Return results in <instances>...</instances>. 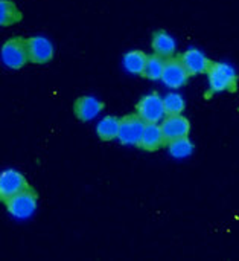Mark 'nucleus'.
<instances>
[{
  "mask_svg": "<svg viewBox=\"0 0 239 261\" xmlns=\"http://www.w3.org/2000/svg\"><path fill=\"white\" fill-rule=\"evenodd\" d=\"M168 147H169V153L174 158H180V159L182 158H188L192 153V150H194V144L191 142V139L188 136L169 142Z\"/></svg>",
  "mask_w": 239,
  "mask_h": 261,
  "instance_id": "19",
  "label": "nucleus"
},
{
  "mask_svg": "<svg viewBox=\"0 0 239 261\" xmlns=\"http://www.w3.org/2000/svg\"><path fill=\"white\" fill-rule=\"evenodd\" d=\"M180 58H182L185 67L188 69V72L191 73V76L207 73V70L211 69L212 63H214L198 49H189L185 54H182Z\"/></svg>",
  "mask_w": 239,
  "mask_h": 261,
  "instance_id": "11",
  "label": "nucleus"
},
{
  "mask_svg": "<svg viewBox=\"0 0 239 261\" xmlns=\"http://www.w3.org/2000/svg\"><path fill=\"white\" fill-rule=\"evenodd\" d=\"M162 133H163V139H165V145H168L169 142L180 139V138H186L189 136L191 132V122L188 118H185L183 115H172V116H166L162 121Z\"/></svg>",
  "mask_w": 239,
  "mask_h": 261,
  "instance_id": "8",
  "label": "nucleus"
},
{
  "mask_svg": "<svg viewBox=\"0 0 239 261\" xmlns=\"http://www.w3.org/2000/svg\"><path fill=\"white\" fill-rule=\"evenodd\" d=\"M23 14L15 3L11 0H0V24L2 26H12L21 21Z\"/></svg>",
  "mask_w": 239,
  "mask_h": 261,
  "instance_id": "16",
  "label": "nucleus"
},
{
  "mask_svg": "<svg viewBox=\"0 0 239 261\" xmlns=\"http://www.w3.org/2000/svg\"><path fill=\"white\" fill-rule=\"evenodd\" d=\"M137 115L142 118L145 124H159L165 115V106L163 99L157 92H153L150 95H145L136 106Z\"/></svg>",
  "mask_w": 239,
  "mask_h": 261,
  "instance_id": "4",
  "label": "nucleus"
},
{
  "mask_svg": "<svg viewBox=\"0 0 239 261\" xmlns=\"http://www.w3.org/2000/svg\"><path fill=\"white\" fill-rule=\"evenodd\" d=\"M163 106H165V115L172 116V115H182L185 112V99L178 93H168L163 98Z\"/></svg>",
  "mask_w": 239,
  "mask_h": 261,
  "instance_id": "18",
  "label": "nucleus"
},
{
  "mask_svg": "<svg viewBox=\"0 0 239 261\" xmlns=\"http://www.w3.org/2000/svg\"><path fill=\"white\" fill-rule=\"evenodd\" d=\"M189 76L191 73L185 67L180 55H174L165 60V69L162 75V81L165 86H168L169 89H180L188 83Z\"/></svg>",
  "mask_w": 239,
  "mask_h": 261,
  "instance_id": "5",
  "label": "nucleus"
},
{
  "mask_svg": "<svg viewBox=\"0 0 239 261\" xmlns=\"http://www.w3.org/2000/svg\"><path fill=\"white\" fill-rule=\"evenodd\" d=\"M8 213L15 217V219H27L31 217L38 205V196L35 193L34 188H26L21 193L15 194L14 197H11L8 202H5Z\"/></svg>",
  "mask_w": 239,
  "mask_h": 261,
  "instance_id": "3",
  "label": "nucleus"
},
{
  "mask_svg": "<svg viewBox=\"0 0 239 261\" xmlns=\"http://www.w3.org/2000/svg\"><path fill=\"white\" fill-rule=\"evenodd\" d=\"M163 145H165V139H163L162 127L157 124H145L137 147L145 151H157Z\"/></svg>",
  "mask_w": 239,
  "mask_h": 261,
  "instance_id": "12",
  "label": "nucleus"
},
{
  "mask_svg": "<svg viewBox=\"0 0 239 261\" xmlns=\"http://www.w3.org/2000/svg\"><path fill=\"white\" fill-rule=\"evenodd\" d=\"M102 110H104V102L95 96H79L73 106L75 116L82 122H88L95 119Z\"/></svg>",
  "mask_w": 239,
  "mask_h": 261,
  "instance_id": "10",
  "label": "nucleus"
},
{
  "mask_svg": "<svg viewBox=\"0 0 239 261\" xmlns=\"http://www.w3.org/2000/svg\"><path fill=\"white\" fill-rule=\"evenodd\" d=\"M146 61H148V55L143 50H130L124 57V67L130 73L143 75Z\"/></svg>",
  "mask_w": 239,
  "mask_h": 261,
  "instance_id": "15",
  "label": "nucleus"
},
{
  "mask_svg": "<svg viewBox=\"0 0 239 261\" xmlns=\"http://www.w3.org/2000/svg\"><path fill=\"white\" fill-rule=\"evenodd\" d=\"M151 47L153 52L165 60L171 58L175 55L177 50V44L175 40L171 34H168L166 31H156L153 34V40H151Z\"/></svg>",
  "mask_w": 239,
  "mask_h": 261,
  "instance_id": "13",
  "label": "nucleus"
},
{
  "mask_svg": "<svg viewBox=\"0 0 239 261\" xmlns=\"http://www.w3.org/2000/svg\"><path fill=\"white\" fill-rule=\"evenodd\" d=\"M163 69H165V58L153 54L148 57V61H146V66H145V70H143V78H148L151 81H157V80H162V75H163Z\"/></svg>",
  "mask_w": 239,
  "mask_h": 261,
  "instance_id": "17",
  "label": "nucleus"
},
{
  "mask_svg": "<svg viewBox=\"0 0 239 261\" xmlns=\"http://www.w3.org/2000/svg\"><path fill=\"white\" fill-rule=\"evenodd\" d=\"M211 93H220V92H232L235 93L238 90V73L236 70L226 63H217L214 61L211 69L207 70Z\"/></svg>",
  "mask_w": 239,
  "mask_h": 261,
  "instance_id": "1",
  "label": "nucleus"
},
{
  "mask_svg": "<svg viewBox=\"0 0 239 261\" xmlns=\"http://www.w3.org/2000/svg\"><path fill=\"white\" fill-rule=\"evenodd\" d=\"M27 54L29 63L46 64L53 58V44L46 37H31L27 38Z\"/></svg>",
  "mask_w": 239,
  "mask_h": 261,
  "instance_id": "9",
  "label": "nucleus"
},
{
  "mask_svg": "<svg viewBox=\"0 0 239 261\" xmlns=\"http://www.w3.org/2000/svg\"><path fill=\"white\" fill-rule=\"evenodd\" d=\"M145 122L137 113H130L121 118L117 139L125 145H137L143 132Z\"/></svg>",
  "mask_w": 239,
  "mask_h": 261,
  "instance_id": "6",
  "label": "nucleus"
},
{
  "mask_svg": "<svg viewBox=\"0 0 239 261\" xmlns=\"http://www.w3.org/2000/svg\"><path fill=\"white\" fill-rule=\"evenodd\" d=\"M26 188H29V184L21 173L15 170H5L0 174V200L3 203Z\"/></svg>",
  "mask_w": 239,
  "mask_h": 261,
  "instance_id": "7",
  "label": "nucleus"
},
{
  "mask_svg": "<svg viewBox=\"0 0 239 261\" xmlns=\"http://www.w3.org/2000/svg\"><path fill=\"white\" fill-rule=\"evenodd\" d=\"M2 63L9 69H21L29 63L27 38L12 37L2 46Z\"/></svg>",
  "mask_w": 239,
  "mask_h": 261,
  "instance_id": "2",
  "label": "nucleus"
},
{
  "mask_svg": "<svg viewBox=\"0 0 239 261\" xmlns=\"http://www.w3.org/2000/svg\"><path fill=\"white\" fill-rule=\"evenodd\" d=\"M119 125H121V118L110 115V116L102 118L98 122L96 133L101 141H113V139H117L119 136Z\"/></svg>",
  "mask_w": 239,
  "mask_h": 261,
  "instance_id": "14",
  "label": "nucleus"
}]
</instances>
